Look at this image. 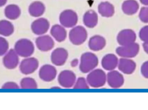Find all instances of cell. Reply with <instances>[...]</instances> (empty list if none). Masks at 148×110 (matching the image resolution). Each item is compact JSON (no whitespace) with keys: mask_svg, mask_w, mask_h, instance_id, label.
<instances>
[{"mask_svg":"<svg viewBox=\"0 0 148 110\" xmlns=\"http://www.w3.org/2000/svg\"><path fill=\"white\" fill-rule=\"evenodd\" d=\"M98 63V57L95 53L89 52L84 53L81 56L79 70L83 73H88L95 69Z\"/></svg>","mask_w":148,"mask_h":110,"instance_id":"obj_1","label":"cell"},{"mask_svg":"<svg viewBox=\"0 0 148 110\" xmlns=\"http://www.w3.org/2000/svg\"><path fill=\"white\" fill-rule=\"evenodd\" d=\"M86 80L90 86L94 88H100L107 82V74L102 69H95L88 73Z\"/></svg>","mask_w":148,"mask_h":110,"instance_id":"obj_2","label":"cell"},{"mask_svg":"<svg viewBox=\"0 0 148 110\" xmlns=\"http://www.w3.org/2000/svg\"><path fill=\"white\" fill-rule=\"evenodd\" d=\"M14 49L20 57L27 58L31 56L34 54L35 46L30 40L21 38L16 42Z\"/></svg>","mask_w":148,"mask_h":110,"instance_id":"obj_3","label":"cell"},{"mask_svg":"<svg viewBox=\"0 0 148 110\" xmlns=\"http://www.w3.org/2000/svg\"><path fill=\"white\" fill-rule=\"evenodd\" d=\"M88 36L87 30L81 26L73 27L69 34L70 42L75 46H80L83 44L87 40Z\"/></svg>","mask_w":148,"mask_h":110,"instance_id":"obj_4","label":"cell"},{"mask_svg":"<svg viewBox=\"0 0 148 110\" xmlns=\"http://www.w3.org/2000/svg\"><path fill=\"white\" fill-rule=\"evenodd\" d=\"M20 72L24 75H29L34 73L39 66L38 60L35 57L24 58L19 64Z\"/></svg>","mask_w":148,"mask_h":110,"instance_id":"obj_5","label":"cell"},{"mask_svg":"<svg viewBox=\"0 0 148 110\" xmlns=\"http://www.w3.org/2000/svg\"><path fill=\"white\" fill-rule=\"evenodd\" d=\"M61 25L66 28H73L77 24L78 16L73 10L66 9L62 11L60 16Z\"/></svg>","mask_w":148,"mask_h":110,"instance_id":"obj_6","label":"cell"},{"mask_svg":"<svg viewBox=\"0 0 148 110\" xmlns=\"http://www.w3.org/2000/svg\"><path fill=\"white\" fill-rule=\"evenodd\" d=\"M140 46L135 43L126 46H121L116 48V52L119 56L123 58H134L139 53Z\"/></svg>","mask_w":148,"mask_h":110,"instance_id":"obj_7","label":"cell"},{"mask_svg":"<svg viewBox=\"0 0 148 110\" xmlns=\"http://www.w3.org/2000/svg\"><path fill=\"white\" fill-rule=\"evenodd\" d=\"M76 80V76L71 70H65L62 71L58 76L59 84L63 88H70L73 87Z\"/></svg>","mask_w":148,"mask_h":110,"instance_id":"obj_8","label":"cell"},{"mask_svg":"<svg viewBox=\"0 0 148 110\" xmlns=\"http://www.w3.org/2000/svg\"><path fill=\"white\" fill-rule=\"evenodd\" d=\"M19 56L14 49H10L3 55L2 62L7 69L13 70L20 64Z\"/></svg>","mask_w":148,"mask_h":110,"instance_id":"obj_9","label":"cell"},{"mask_svg":"<svg viewBox=\"0 0 148 110\" xmlns=\"http://www.w3.org/2000/svg\"><path fill=\"white\" fill-rule=\"evenodd\" d=\"M68 56V52L66 49L58 47L51 53V61L55 65L61 66L66 62Z\"/></svg>","mask_w":148,"mask_h":110,"instance_id":"obj_10","label":"cell"},{"mask_svg":"<svg viewBox=\"0 0 148 110\" xmlns=\"http://www.w3.org/2000/svg\"><path fill=\"white\" fill-rule=\"evenodd\" d=\"M50 27V23L47 19L40 18L32 22L31 30L35 34L38 36L44 35L47 32Z\"/></svg>","mask_w":148,"mask_h":110,"instance_id":"obj_11","label":"cell"},{"mask_svg":"<svg viewBox=\"0 0 148 110\" xmlns=\"http://www.w3.org/2000/svg\"><path fill=\"white\" fill-rule=\"evenodd\" d=\"M36 45L39 51L46 52L51 51L55 45L53 39L48 35H40L36 39Z\"/></svg>","mask_w":148,"mask_h":110,"instance_id":"obj_12","label":"cell"},{"mask_svg":"<svg viewBox=\"0 0 148 110\" xmlns=\"http://www.w3.org/2000/svg\"><path fill=\"white\" fill-rule=\"evenodd\" d=\"M57 74V71L55 67L49 64L43 65L39 70V77L45 82L53 81L56 78Z\"/></svg>","mask_w":148,"mask_h":110,"instance_id":"obj_13","label":"cell"},{"mask_svg":"<svg viewBox=\"0 0 148 110\" xmlns=\"http://www.w3.org/2000/svg\"><path fill=\"white\" fill-rule=\"evenodd\" d=\"M136 39V33L132 29H126L121 31L116 38L117 42L121 46H126L135 43Z\"/></svg>","mask_w":148,"mask_h":110,"instance_id":"obj_14","label":"cell"},{"mask_svg":"<svg viewBox=\"0 0 148 110\" xmlns=\"http://www.w3.org/2000/svg\"><path fill=\"white\" fill-rule=\"evenodd\" d=\"M107 82L111 88L117 89L123 85L124 78L121 73L114 70L109 71L107 74Z\"/></svg>","mask_w":148,"mask_h":110,"instance_id":"obj_15","label":"cell"},{"mask_svg":"<svg viewBox=\"0 0 148 110\" xmlns=\"http://www.w3.org/2000/svg\"><path fill=\"white\" fill-rule=\"evenodd\" d=\"M89 48L94 52H98L104 49L106 45L105 38L100 35H95L89 40L88 43Z\"/></svg>","mask_w":148,"mask_h":110,"instance_id":"obj_16","label":"cell"},{"mask_svg":"<svg viewBox=\"0 0 148 110\" xmlns=\"http://www.w3.org/2000/svg\"><path fill=\"white\" fill-rule=\"evenodd\" d=\"M118 62L119 59L116 55L112 53H109L103 57L101 65L106 71H113L118 66Z\"/></svg>","mask_w":148,"mask_h":110,"instance_id":"obj_17","label":"cell"},{"mask_svg":"<svg viewBox=\"0 0 148 110\" xmlns=\"http://www.w3.org/2000/svg\"><path fill=\"white\" fill-rule=\"evenodd\" d=\"M117 67L119 70L123 74H130L135 71L136 64L130 59L121 58L119 60Z\"/></svg>","mask_w":148,"mask_h":110,"instance_id":"obj_18","label":"cell"},{"mask_svg":"<svg viewBox=\"0 0 148 110\" xmlns=\"http://www.w3.org/2000/svg\"><path fill=\"white\" fill-rule=\"evenodd\" d=\"M52 37L58 42L65 41L67 36V33L65 27L62 25H54L50 29Z\"/></svg>","mask_w":148,"mask_h":110,"instance_id":"obj_19","label":"cell"},{"mask_svg":"<svg viewBox=\"0 0 148 110\" xmlns=\"http://www.w3.org/2000/svg\"><path fill=\"white\" fill-rule=\"evenodd\" d=\"M83 21L85 26L88 28H94L98 23V15L93 10H88L84 15Z\"/></svg>","mask_w":148,"mask_h":110,"instance_id":"obj_20","label":"cell"},{"mask_svg":"<svg viewBox=\"0 0 148 110\" xmlns=\"http://www.w3.org/2000/svg\"><path fill=\"white\" fill-rule=\"evenodd\" d=\"M122 9L125 14L132 15L138 12L139 4L135 0H126L123 3Z\"/></svg>","mask_w":148,"mask_h":110,"instance_id":"obj_21","label":"cell"},{"mask_svg":"<svg viewBox=\"0 0 148 110\" xmlns=\"http://www.w3.org/2000/svg\"><path fill=\"white\" fill-rule=\"evenodd\" d=\"M98 11L103 17L109 18L112 17L114 14V7L109 2H102L98 5Z\"/></svg>","mask_w":148,"mask_h":110,"instance_id":"obj_22","label":"cell"},{"mask_svg":"<svg viewBox=\"0 0 148 110\" xmlns=\"http://www.w3.org/2000/svg\"><path fill=\"white\" fill-rule=\"evenodd\" d=\"M46 8L45 5L40 1H35L32 3L29 7V14L34 17H39L44 14Z\"/></svg>","mask_w":148,"mask_h":110,"instance_id":"obj_23","label":"cell"},{"mask_svg":"<svg viewBox=\"0 0 148 110\" xmlns=\"http://www.w3.org/2000/svg\"><path fill=\"white\" fill-rule=\"evenodd\" d=\"M4 14L9 20H16L21 16V9L15 4H10L5 7Z\"/></svg>","mask_w":148,"mask_h":110,"instance_id":"obj_24","label":"cell"},{"mask_svg":"<svg viewBox=\"0 0 148 110\" xmlns=\"http://www.w3.org/2000/svg\"><path fill=\"white\" fill-rule=\"evenodd\" d=\"M14 31V25L6 20H0V35L3 37L11 36Z\"/></svg>","mask_w":148,"mask_h":110,"instance_id":"obj_25","label":"cell"},{"mask_svg":"<svg viewBox=\"0 0 148 110\" xmlns=\"http://www.w3.org/2000/svg\"><path fill=\"white\" fill-rule=\"evenodd\" d=\"M20 86L23 89H36L38 88V84L33 78L25 77L21 80Z\"/></svg>","mask_w":148,"mask_h":110,"instance_id":"obj_26","label":"cell"},{"mask_svg":"<svg viewBox=\"0 0 148 110\" xmlns=\"http://www.w3.org/2000/svg\"><path fill=\"white\" fill-rule=\"evenodd\" d=\"M89 87L86 79L83 77H80L76 79L73 87L75 89H88Z\"/></svg>","mask_w":148,"mask_h":110,"instance_id":"obj_27","label":"cell"},{"mask_svg":"<svg viewBox=\"0 0 148 110\" xmlns=\"http://www.w3.org/2000/svg\"><path fill=\"white\" fill-rule=\"evenodd\" d=\"M9 50V44L8 40L0 36V56H3Z\"/></svg>","mask_w":148,"mask_h":110,"instance_id":"obj_28","label":"cell"},{"mask_svg":"<svg viewBox=\"0 0 148 110\" xmlns=\"http://www.w3.org/2000/svg\"><path fill=\"white\" fill-rule=\"evenodd\" d=\"M139 16L142 22L148 23V7H143L141 9Z\"/></svg>","mask_w":148,"mask_h":110,"instance_id":"obj_29","label":"cell"},{"mask_svg":"<svg viewBox=\"0 0 148 110\" xmlns=\"http://www.w3.org/2000/svg\"><path fill=\"white\" fill-rule=\"evenodd\" d=\"M140 39L144 42H148V26H145L140 30Z\"/></svg>","mask_w":148,"mask_h":110,"instance_id":"obj_30","label":"cell"},{"mask_svg":"<svg viewBox=\"0 0 148 110\" xmlns=\"http://www.w3.org/2000/svg\"><path fill=\"white\" fill-rule=\"evenodd\" d=\"M20 88V86L18 85V84L13 81L6 82L2 86V89L6 90H14L19 89Z\"/></svg>","mask_w":148,"mask_h":110,"instance_id":"obj_31","label":"cell"},{"mask_svg":"<svg viewBox=\"0 0 148 110\" xmlns=\"http://www.w3.org/2000/svg\"><path fill=\"white\" fill-rule=\"evenodd\" d=\"M141 72L144 78L148 79V61L143 64L141 67Z\"/></svg>","mask_w":148,"mask_h":110,"instance_id":"obj_32","label":"cell"},{"mask_svg":"<svg viewBox=\"0 0 148 110\" xmlns=\"http://www.w3.org/2000/svg\"><path fill=\"white\" fill-rule=\"evenodd\" d=\"M78 64H79L78 60L77 59H75L71 61L70 65L72 67H76L78 65Z\"/></svg>","mask_w":148,"mask_h":110,"instance_id":"obj_33","label":"cell"},{"mask_svg":"<svg viewBox=\"0 0 148 110\" xmlns=\"http://www.w3.org/2000/svg\"><path fill=\"white\" fill-rule=\"evenodd\" d=\"M143 48L145 52L148 54V42H144L143 44Z\"/></svg>","mask_w":148,"mask_h":110,"instance_id":"obj_34","label":"cell"},{"mask_svg":"<svg viewBox=\"0 0 148 110\" xmlns=\"http://www.w3.org/2000/svg\"><path fill=\"white\" fill-rule=\"evenodd\" d=\"M7 2V0H0V7L4 6L6 4Z\"/></svg>","mask_w":148,"mask_h":110,"instance_id":"obj_35","label":"cell"},{"mask_svg":"<svg viewBox=\"0 0 148 110\" xmlns=\"http://www.w3.org/2000/svg\"><path fill=\"white\" fill-rule=\"evenodd\" d=\"M140 1L143 5L148 6V0H140Z\"/></svg>","mask_w":148,"mask_h":110,"instance_id":"obj_36","label":"cell"}]
</instances>
